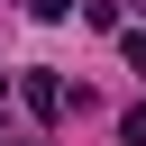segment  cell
<instances>
[{"instance_id": "2", "label": "cell", "mask_w": 146, "mask_h": 146, "mask_svg": "<svg viewBox=\"0 0 146 146\" xmlns=\"http://www.w3.org/2000/svg\"><path fill=\"white\" fill-rule=\"evenodd\" d=\"M128 146H146V100H137V110H128Z\"/></svg>"}, {"instance_id": "1", "label": "cell", "mask_w": 146, "mask_h": 146, "mask_svg": "<svg viewBox=\"0 0 146 146\" xmlns=\"http://www.w3.org/2000/svg\"><path fill=\"white\" fill-rule=\"evenodd\" d=\"M18 100H27L36 119H64V82H55V73H27V82H18Z\"/></svg>"}, {"instance_id": "3", "label": "cell", "mask_w": 146, "mask_h": 146, "mask_svg": "<svg viewBox=\"0 0 146 146\" xmlns=\"http://www.w3.org/2000/svg\"><path fill=\"white\" fill-rule=\"evenodd\" d=\"M128 64H137V73H146V27H137V36H128Z\"/></svg>"}]
</instances>
